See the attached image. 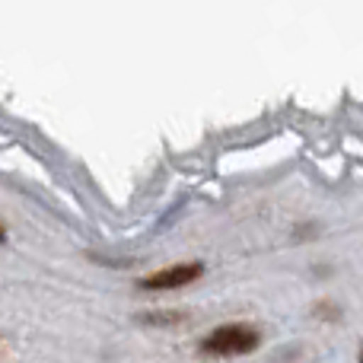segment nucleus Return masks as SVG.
<instances>
[{
	"mask_svg": "<svg viewBox=\"0 0 363 363\" xmlns=\"http://www.w3.org/2000/svg\"><path fill=\"white\" fill-rule=\"evenodd\" d=\"M262 345V332L245 322H233V325H220L201 341L204 354H220V357H236V354H252Z\"/></svg>",
	"mask_w": 363,
	"mask_h": 363,
	"instance_id": "1",
	"label": "nucleus"
},
{
	"mask_svg": "<svg viewBox=\"0 0 363 363\" xmlns=\"http://www.w3.org/2000/svg\"><path fill=\"white\" fill-rule=\"evenodd\" d=\"M201 274H204V264L185 262V264H172V268L153 271V274L140 277V287L144 290H179V287H185V284L198 281Z\"/></svg>",
	"mask_w": 363,
	"mask_h": 363,
	"instance_id": "2",
	"label": "nucleus"
},
{
	"mask_svg": "<svg viewBox=\"0 0 363 363\" xmlns=\"http://www.w3.org/2000/svg\"><path fill=\"white\" fill-rule=\"evenodd\" d=\"M4 239H6V230H4V226H0V242H4Z\"/></svg>",
	"mask_w": 363,
	"mask_h": 363,
	"instance_id": "3",
	"label": "nucleus"
}]
</instances>
